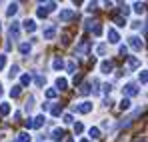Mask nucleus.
<instances>
[{"mask_svg":"<svg viewBox=\"0 0 148 142\" xmlns=\"http://www.w3.org/2000/svg\"><path fill=\"white\" fill-rule=\"evenodd\" d=\"M74 16H76V12H74V10H70V8H66V10H60L58 20H60V22H68V20H72Z\"/></svg>","mask_w":148,"mask_h":142,"instance_id":"f257e3e1","label":"nucleus"},{"mask_svg":"<svg viewBox=\"0 0 148 142\" xmlns=\"http://www.w3.org/2000/svg\"><path fill=\"white\" fill-rule=\"evenodd\" d=\"M74 110H76V112H80V114H88V112L92 110V102H88V100H86V102H80L78 106L74 104Z\"/></svg>","mask_w":148,"mask_h":142,"instance_id":"f03ea898","label":"nucleus"},{"mask_svg":"<svg viewBox=\"0 0 148 142\" xmlns=\"http://www.w3.org/2000/svg\"><path fill=\"white\" fill-rule=\"evenodd\" d=\"M140 92V88L136 86V84H126L124 86V94H126V98H130V96H136Z\"/></svg>","mask_w":148,"mask_h":142,"instance_id":"7ed1b4c3","label":"nucleus"},{"mask_svg":"<svg viewBox=\"0 0 148 142\" xmlns=\"http://www.w3.org/2000/svg\"><path fill=\"white\" fill-rule=\"evenodd\" d=\"M10 38H14V40H18V36H20V26H18V22H12L10 24Z\"/></svg>","mask_w":148,"mask_h":142,"instance_id":"20e7f679","label":"nucleus"},{"mask_svg":"<svg viewBox=\"0 0 148 142\" xmlns=\"http://www.w3.org/2000/svg\"><path fill=\"white\" fill-rule=\"evenodd\" d=\"M120 40V36H118V32L114 30V28H108V42L110 44H116Z\"/></svg>","mask_w":148,"mask_h":142,"instance_id":"39448f33","label":"nucleus"},{"mask_svg":"<svg viewBox=\"0 0 148 142\" xmlns=\"http://www.w3.org/2000/svg\"><path fill=\"white\" fill-rule=\"evenodd\" d=\"M112 68H114V64H112L110 60H104V62L100 64V70H102V74H110V72H112Z\"/></svg>","mask_w":148,"mask_h":142,"instance_id":"423d86ee","label":"nucleus"},{"mask_svg":"<svg viewBox=\"0 0 148 142\" xmlns=\"http://www.w3.org/2000/svg\"><path fill=\"white\" fill-rule=\"evenodd\" d=\"M130 46L134 48V50H140L144 44H142V40H140L138 36H132V38H130Z\"/></svg>","mask_w":148,"mask_h":142,"instance_id":"0eeeda50","label":"nucleus"},{"mask_svg":"<svg viewBox=\"0 0 148 142\" xmlns=\"http://www.w3.org/2000/svg\"><path fill=\"white\" fill-rule=\"evenodd\" d=\"M54 36H56V26H50L44 30V40H52Z\"/></svg>","mask_w":148,"mask_h":142,"instance_id":"6e6552de","label":"nucleus"},{"mask_svg":"<svg viewBox=\"0 0 148 142\" xmlns=\"http://www.w3.org/2000/svg\"><path fill=\"white\" fill-rule=\"evenodd\" d=\"M88 50H90V42H88V40H82V44L76 48V52H78V54H86Z\"/></svg>","mask_w":148,"mask_h":142,"instance_id":"1a4fd4ad","label":"nucleus"},{"mask_svg":"<svg viewBox=\"0 0 148 142\" xmlns=\"http://www.w3.org/2000/svg\"><path fill=\"white\" fill-rule=\"evenodd\" d=\"M138 66H140V60H138L136 56H130V58H128V68L134 70V68H138Z\"/></svg>","mask_w":148,"mask_h":142,"instance_id":"9d476101","label":"nucleus"},{"mask_svg":"<svg viewBox=\"0 0 148 142\" xmlns=\"http://www.w3.org/2000/svg\"><path fill=\"white\" fill-rule=\"evenodd\" d=\"M24 30H26V32H34V30H36V22L26 18V20H24Z\"/></svg>","mask_w":148,"mask_h":142,"instance_id":"9b49d317","label":"nucleus"},{"mask_svg":"<svg viewBox=\"0 0 148 142\" xmlns=\"http://www.w3.org/2000/svg\"><path fill=\"white\" fill-rule=\"evenodd\" d=\"M44 122H46L44 114H40V116H36V118H34V122H32V128H40V126H42Z\"/></svg>","mask_w":148,"mask_h":142,"instance_id":"f8f14e48","label":"nucleus"},{"mask_svg":"<svg viewBox=\"0 0 148 142\" xmlns=\"http://www.w3.org/2000/svg\"><path fill=\"white\" fill-rule=\"evenodd\" d=\"M66 86H68L66 78H56V88L58 90H66Z\"/></svg>","mask_w":148,"mask_h":142,"instance_id":"ddd939ff","label":"nucleus"},{"mask_svg":"<svg viewBox=\"0 0 148 142\" xmlns=\"http://www.w3.org/2000/svg\"><path fill=\"white\" fill-rule=\"evenodd\" d=\"M10 112V104L8 102H0V116H6Z\"/></svg>","mask_w":148,"mask_h":142,"instance_id":"4468645a","label":"nucleus"},{"mask_svg":"<svg viewBox=\"0 0 148 142\" xmlns=\"http://www.w3.org/2000/svg\"><path fill=\"white\" fill-rule=\"evenodd\" d=\"M52 66H54V70H62V68H64V60H62V58H54Z\"/></svg>","mask_w":148,"mask_h":142,"instance_id":"2eb2a0df","label":"nucleus"},{"mask_svg":"<svg viewBox=\"0 0 148 142\" xmlns=\"http://www.w3.org/2000/svg\"><path fill=\"white\" fill-rule=\"evenodd\" d=\"M52 138H54V140H60V138H64V130H62V128H54V132H52Z\"/></svg>","mask_w":148,"mask_h":142,"instance_id":"dca6fc26","label":"nucleus"},{"mask_svg":"<svg viewBox=\"0 0 148 142\" xmlns=\"http://www.w3.org/2000/svg\"><path fill=\"white\" fill-rule=\"evenodd\" d=\"M16 12H18V4L14 2V4H10V6H8V10H6V14H8V16H14Z\"/></svg>","mask_w":148,"mask_h":142,"instance_id":"f3484780","label":"nucleus"},{"mask_svg":"<svg viewBox=\"0 0 148 142\" xmlns=\"http://www.w3.org/2000/svg\"><path fill=\"white\" fill-rule=\"evenodd\" d=\"M20 92H22V86H12L10 96H12V98H18V96H20Z\"/></svg>","mask_w":148,"mask_h":142,"instance_id":"a211bd4d","label":"nucleus"},{"mask_svg":"<svg viewBox=\"0 0 148 142\" xmlns=\"http://www.w3.org/2000/svg\"><path fill=\"white\" fill-rule=\"evenodd\" d=\"M144 8H146L144 2H136V4H134V10H136L138 14H144Z\"/></svg>","mask_w":148,"mask_h":142,"instance_id":"6ab92c4d","label":"nucleus"},{"mask_svg":"<svg viewBox=\"0 0 148 142\" xmlns=\"http://www.w3.org/2000/svg\"><path fill=\"white\" fill-rule=\"evenodd\" d=\"M88 134H90V138H100V130L96 126H92V128L88 130Z\"/></svg>","mask_w":148,"mask_h":142,"instance_id":"aec40b11","label":"nucleus"},{"mask_svg":"<svg viewBox=\"0 0 148 142\" xmlns=\"http://www.w3.org/2000/svg\"><path fill=\"white\" fill-rule=\"evenodd\" d=\"M16 142H30V134H28V132H20Z\"/></svg>","mask_w":148,"mask_h":142,"instance_id":"412c9836","label":"nucleus"},{"mask_svg":"<svg viewBox=\"0 0 148 142\" xmlns=\"http://www.w3.org/2000/svg\"><path fill=\"white\" fill-rule=\"evenodd\" d=\"M118 12H120V14H122L124 18H126V16H128V12H130V8H128V4H120V8H118Z\"/></svg>","mask_w":148,"mask_h":142,"instance_id":"4be33fe9","label":"nucleus"},{"mask_svg":"<svg viewBox=\"0 0 148 142\" xmlns=\"http://www.w3.org/2000/svg\"><path fill=\"white\" fill-rule=\"evenodd\" d=\"M20 82H22V86H28V84L32 82V76H30V74H22V78H20Z\"/></svg>","mask_w":148,"mask_h":142,"instance_id":"5701e85b","label":"nucleus"},{"mask_svg":"<svg viewBox=\"0 0 148 142\" xmlns=\"http://www.w3.org/2000/svg\"><path fill=\"white\" fill-rule=\"evenodd\" d=\"M130 108V98H122L120 100V110H128Z\"/></svg>","mask_w":148,"mask_h":142,"instance_id":"b1692460","label":"nucleus"},{"mask_svg":"<svg viewBox=\"0 0 148 142\" xmlns=\"http://www.w3.org/2000/svg\"><path fill=\"white\" fill-rule=\"evenodd\" d=\"M114 24H116V26H120V28H124V26H126V18L116 16V18H114Z\"/></svg>","mask_w":148,"mask_h":142,"instance_id":"393cba45","label":"nucleus"},{"mask_svg":"<svg viewBox=\"0 0 148 142\" xmlns=\"http://www.w3.org/2000/svg\"><path fill=\"white\" fill-rule=\"evenodd\" d=\"M90 90H92V88H90V84H82V86H80V94H90Z\"/></svg>","mask_w":148,"mask_h":142,"instance_id":"a878e982","label":"nucleus"},{"mask_svg":"<svg viewBox=\"0 0 148 142\" xmlns=\"http://www.w3.org/2000/svg\"><path fill=\"white\" fill-rule=\"evenodd\" d=\"M20 54H30V44H20Z\"/></svg>","mask_w":148,"mask_h":142,"instance_id":"bb28decb","label":"nucleus"},{"mask_svg":"<svg viewBox=\"0 0 148 142\" xmlns=\"http://www.w3.org/2000/svg\"><path fill=\"white\" fill-rule=\"evenodd\" d=\"M62 112V106H52V116H60Z\"/></svg>","mask_w":148,"mask_h":142,"instance_id":"cd10ccee","label":"nucleus"},{"mask_svg":"<svg viewBox=\"0 0 148 142\" xmlns=\"http://www.w3.org/2000/svg\"><path fill=\"white\" fill-rule=\"evenodd\" d=\"M82 130H84V126H82L80 122H76V124H74V134H80Z\"/></svg>","mask_w":148,"mask_h":142,"instance_id":"c85d7f7f","label":"nucleus"},{"mask_svg":"<svg viewBox=\"0 0 148 142\" xmlns=\"http://www.w3.org/2000/svg\"><path fill=\"white\" fill-rule=\"evenodd\" d=\"M6 54H0V70H4V66H6Z\"/></svg>","mask_w":148,"mask_h":142,"instance_id":"c756f323","label":"nucleus"},{"mask_svg":"<svg viewBox=\"0 0 148 142\" xmlns=\"http://www.w3.org/2000/svg\"><path fill=\"white\" fill-rule=\"evenodd\" d=\"M138 80H140V84H146V80H148V76H146V72H144V70L140 72V76H138Z\"/></svg>","mask_w":148,"mask_h":142,"instance_id":"7c9ffc66","label":"nucleus"},{"mask_svg":"<svg viewBox=\"0 0 148 142\" xmlns=\"http://www.w3.org/2000/svg\"><path fill=\"white\" fill-rule=\"evenodd\" d=\"M92 32H94V36H100V34H102V26H100V24H96V26L92 28Z\"/></svg>","mask_w":148,"mask_h":142,"instance_id":"2f4dec72","label":"nucleus"},{"mask_svg":"<svg viewBox=\"0 0 148 142\" xmlns=\"http://www.w3.org/2000/svg\"><path fill=\"white\" fill-rule=\"evenodd\" d=\"M70 44V36L68 34H62V46H68Z\"/></svg>","mask_w":148,"mask_h":142,"instance_id":"473e14b6","label":"nucleus"},{"mask_svg":"<svg viewBox=\"0 0 148 142\" xmlns=\"http://www.w3.org/2000/svg\"><path fill=\"white\" fill-rule=\"evenodd\" d=\"M46 98H56V90L54 88H48L46 90Z\"/></svg>","mask_w":148,"mask_h":142,"instance_id":"72a5a7b5","label":"nucleus"},{"mask_svg":"<svg viewBox=\"0 0 148 142\" xmlns=\"http://www.w3.org/2000/svg\"><path fill=\"white\" fill-rule=\"evenodd\" d=\"M16 74H18V64H14V66L10 68V78H14Z\"/></svg>","mask_w":148,"mask_h":142,"instance_id":"f704fd0d","label":"nucleus"},{"mask_svg":"<svg viewBox=\"0 0 148 142\" xmlns=\"http://www.w3.org/2000/svg\"><path fill=\"white\" fill-rule=\"evenodd\" d=\"M96 6H98L96 2H90V4L86 6V10H88V12H94V10H96Z\"/></svg>","mask_w":148,"mask_h":142,"instance_id":"c9c22d12","label":"nucleus"},{"mask_svg":"<svg viewBox=\"0 0 148 142\" xmlns=\"http://www.w3.org/2000/svg\"><path fill=\"white\" fill-rule=\"evenodd\" d=\"M36 14H38V16H40V18H44V16H46V14H48V12H46V10H44V6H40V8H38V12H36Z\"/></svg>","mask_w":148,"mask_h":142,"instance_id":"e433bc0d","label":"nucleus"},{"mask_svg":"<svg viewBox=\"0 0 148 142\" xmlns=\"http://www.w3.org/2000/svg\"><path fill=\"white\" fill-rule=\"evenodd\" d=\"M44 82H46V78H44V76H36V86H42Z\"/></svg>","mask_w":148,"mask_h":142,"instance_id":"4c0bfd02","label":"nucleus"},{"mask_svg":"<svg viewBox=\"0 0 148 142\" xmlns=\"http://www.w3.org/2000/svg\"><path fill=\"white\" fill-rule=\"evenodd\" d=\"M96 52H98V54H104V52H106V44H100V46L96 48Z\"/></svg>","mask_w":148,"mask_h":142,"instance_id":"58836bf2","label":"nucleus"},{"mask_svg":"<svg viewBox=\"0 0 148 142\" xmlns=\"http://www.w3.org/2000/svg\"><path fill=\"white\" fill-rule=\"evenodd\" d=\"M66 70H68V72H74V70H76V64H74V62H68V66H66Z\"/></svg>","mask_w":148,"mask_h":142,"instance_id":"ea45409f","label":"nucleus"},{"mask_svg":"<svg viewBox=\"0 0 148 142\" xmlns=\"http://www.w3.org/2000/svg\"><path fill=\"white\" fill-rule=\"evenodd\" d=\"M64 124H72V116H70V114L64 116Z\"/></svg>","mask_w":148,"mask_h":142,"instance_id":"a19ab883","label":"nucleus"},{"mask_svg":"<svg viewBox=\"0 0 148 142\" xmlns=\"http://www.w3.org/2000/svg\"><path fill=\"white\" fill-rule=\"evenodd\" d=\"M24 128H28V130L32 128V120H30V118H28V120H24Z\"/></svg>","mask_w":148,"mask_h":142,"instance_id":"79ce46f5","label":"nucleus"},{"mask_svg":"<svg viewBox=\"0 0 148 142\" xmlns=\"http://www.w3.org/2000/svg\"><path fill=\"white\" fill-rule=\"evenodd\" d=\"M80 82H82V76H80V74H78V76H74V84H80Z\"/></svg>","mask_w":148,"mask_h":142,"instance_id":"37998d69","label":"nucleus"},{"mask_svg":"<svg viewBox=\"0 0 148 142\" xmlns=\"http://www.w3.org/2000/svg\"><path fill=\"white\" fill-rule=\"evenodd\" d=\"M126 52H128V48H126V46H120V54H122V56H126Z\"/></svg>","mask_w":148,"mask_h":142,"instance_id":"c03bdc74","label":"nucleus"},{"mask_svg":"<svg viewBox=\"0 0 148 142\" xmlns=\"http://www.w3.org/2000/svg\"><path fill=\"white\" fill-rule=\"evenodd\" d=\"M134 142H146V136H140V138H136Z\"/></svg>","mask_w":148,"mask_h":142,"instance_id":"a18cd8bd","label":"nucleus"},{"mask_svg":"<svg viewBox=\"0 0 148 142\" xmlns=\"http://www.w3.org/2000/svg\"><path fill=\"white\" fill-rule=\"evenodd\" d=\"M66 142H74V140H72V138H68V140H66Z\"/></svg>","mask_w":148,"mask_h":142,"instance_id":"49530a36","label":"nucleus"},{"mask_svg":"<svg viewBox=\"0 0 148 142\" xmlns=\"http://www.w3.org/2000/svg\"><path fill=\"white\" fill-rule=\"evenodd\" d=\"M80 142H90V140H80Z\"/></svg>","mask_w":148,"mask_h":142,"instance_id":"de8ad7c7","label":"nucleus"}]
</instances>
